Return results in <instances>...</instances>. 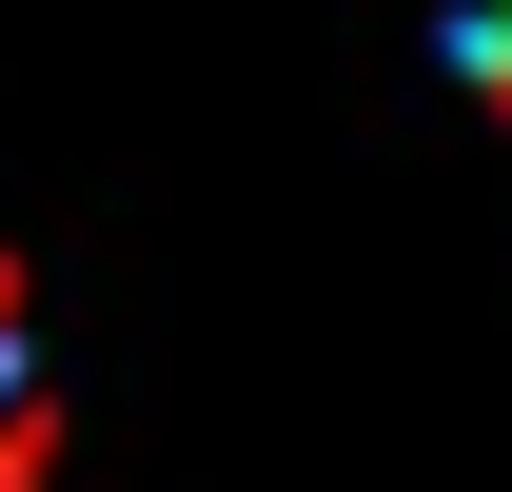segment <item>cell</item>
Wrapping results in <instances>:
<instances>
[{"mask_svg":"<svg viewBox=\"0 0 512 492\" xmlns=\"http://www.w3.org/2000/svg\"><path fill=\"white\" fill-rule=\"evenodd\" d=\"M40 473V374H20V276H0V492Z\"/></svg>","mask_w":512,"mask_h":492,"instance_id":"1","label":"cell"},{"mask_svg":"<svg viewBox=\"0 0 512 492\" xmlns=\"http://www.w3.org/2000/svg\"><path fill=\"white\" fill-rule=\"evenodd\" d=\"M453 79H473V99H512V0H473V20H453Z\"/></svg>","mask_w":512,"mask_h":492,"instance_id":"2","label":"cell"}]
</instances>
